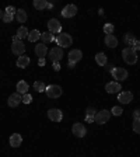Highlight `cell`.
<instances>
[{"label":"cell","mask_w":140,"mask_h":157,"mask_svg":"<svg viewBox=\"0 0 140 157\" xmlns=\"http://www.w3.org/2000/svg\"><path fill=\"white\" fill-rule=\"evenodd\" d=\"M123 41H125V44H126V45H133L136 39H134L133 34L127 33V34H125V35H123Z\"/></svg>","instance_id":"83f0119b"},{"label":"cell","mask_w":140,"mask_h":157,"mask_svg":"<svg viewBox=\"0 0 140 157\" xmlns=\"http://www.w3.org/2000/svg\"><path fill=\"white\" fill-rule=\"evenodd\" d=\"M6 13L13 14V16H14V7H13V6H9V7L6 9Z\"/></svg>","instance_id":"8d00e7d4"},{"label":"cell","mask_w":140,"mask_h":157,"mask_svg":"<svg viewBox=\"0 0 140 157\" xmlns=\"http://www.w3.org/2000/svg\"><path fill=\"white\" fill-rule=\"evenodd\" d=\"M105 90H107V93H109V94H116V93H119L122 90V87H121L119 83L111 82V83H108V84L105 86Z\"/></svg>","instance_id":"2e32d148"},{"label":"cell","mask_w":140,"mask_h":157,"mask_svg":"<svg viewBox=\"0 0 140 157\" xmlns=\"http://www.w3.org/2000/svg\"><path fill=\"white\" fill-rule=\"evenodd\" d=\"M56 44H58L60 48H67V46H70L73 44V38L69 35V34L62 33V34H59V36L56 38Z\"/></svg>","instance_id":"3957f363"},{"label":"cell","mask_w":140,"mask_h":157,"mask_svg":"<svg viewBox=\"0 0 140 157\" xmlns=\"http://www.w3.org/2000/svg\"><path fill=\"white\" fill-rule=\"evenodd\" d=\"M122 112H123V109H122L121 107H114L112 108V111H111V114H114L115 117H119V115H122Z\"/></svg>","instance_id":"1f68e13d"},{"label":"cell","mask_w":140,"mask_h":157,"mask_svg":"<svg viewBox=\"0 0 140 157\" xmlns=\"http://www.w3.org/2000/svg\"><path fill=\"white\" fill-rule=\"evenodd\" d=\"M48 118L52 122H60L63 118V114L60 109H58V108H52V109L48 111Z\"/></svg>","instance_id":"9c48e42d"},{"label":"cell","mask_w":140,"mask_h":157,"mask_svg":"<svg viewBox=\"0 0 140 157\" xmlns=\"http://www.w3.org/2000/svg\"><path fill=\"white\" fill-rule=\"evenodd\" d=\"M11 51H13L14 55H24V52H25V45H24L23 41H17V42H13V45H11Z\"/></svg>","instance_id":"7c38bea8"},{"label":"cell","mask_w":140,"mask_h":157,"mask_svg":"<svg viewBox=\"0 0 140 157\" xmlns=\"http://www.w3.org/2000/svg\"><path fill=\"white\" fill-rule=\"evenodd\" d=\"M20 102H23V95L20 94V93L11 94L9 97V100H7V104H9V107H11V108H16Z\"/></svg>","instance_id":"30bf717a"},{"label":"cell","mask_w":140,"mask_h":157,"mask_svg":"<svg viewBox=\"0 0 140 157\" xmlns=\"http://www.w3.org/2000/svg\"><path fill=\"white\" fill-rule=\"evenodd\" d=\"M112 76H114L115 80H119V82H122V80H126L127 76H129V73H127L126 69L123 67H114V70H112Z\"/></svg>","instance_id":"8992f818"},{"label":"cell","mask_w":140,"mask_h":157,"mask_svg":"<svg viewBox=\"0 0 140 157\" xmlns=\"http://www.w3.org/2000/svg\"><path fill=\"white\" fill-rule=\"evenodd\" d=\"M72 132H73V135L77 137H84L85 133H87V128L83 124H80V122H76L72 126Z\"/></svg>","instance_id":"52a82bcc"},{"label":"cell","mask_w":140,"mask_h":157,"mask_svg":"<svg viewBox=\"0 0 140 157\" xmlns=\"http://www.w3.org/2000/svg\"><path fill=\"white\" fill-rule=\"evenodd\" d=\"M13 18H14L13 14H9V13H4L3 14V21H4V23H11V21H13Z\"/></svg>","instance_id":"d6a6232c"},{"label":"cell","mask_w":140,"mask_h":157,"mask_svg":"<svg viewBox=\"0 0 140 157\" xmlns=\"http://www.w3.org/2000/svg\"><path fill=\"white\" fill-rule=\"evenodd\" d=\"M41 39H42V44H49L55 39V36H53L52 33H44L41 34Z\"/></svg>","instance_id":"484cf974"},{"label":"cell","mask_w":140,"mask_h":157,"mask_svg":"<svg viewBox=\"0 0 140 157\" xmlns=\"http://www.w3.org/2000/svg\"><path fill=\"white\" fill-rule=\"evenodd\" d=\"M132 100H133V94L131 91H122L118 95V101L122 104H129V102H132Z\"/></svg>","instance_id":"5bb4252c"},{"label":"cell","mask_w":140,"mask_h":157,"mask_svg":"<svg viewBox=\"0 0 140 157\" xmlns=\"http://www.w3.org/2000/svg\"><path fill=\"white\" fill-rule=\"evenodd\" d=\"M53 69H55L56 72H59V70H60V65H59L58 62H56V63H53Z\"/></svg>","instance_id":"74e56055"},{"label":"cell","mask_w":140,"mask_h":157,"mask_svg":"<svg viewBox=\"0 0 140 157\" xmlns=\"http://www.w3.org/2000/svg\"><path fill=\"white\" fill-rule=\"evenodd\" d=\"M140 118V109H134L133 112V119H139Z\"/></svg>","instance_id":"d590c367"},{"label":"cell","mask_w":140,"mask_h":157,"mask_svg":"<svg viewBox=\"0 0 140 157\" xmlns=\"http://www.w3.org/2000/svg\"><path fill=\"white\" fill-rule=\"evenodd\" d=\"M83 58V53L80 49H73V51H70V53H69V62H72V63H77L80 62Z\"/></svg>","instance_id":"4fadbf2b"},{"label":"cell","mask_w":140,"mask_h":157,"mask_svg":"<svg viewBox=\"0 0 140 157\" xmlns=\"http://www.w3.org/2000/svg\"><path fill=\"white\" fill-rule=\"evenodd\" d=\"M74 63H72V62H69V67H74Z\"/></svg>","instance_id":"ab89813d"},{"label":"cell","mask_w":140,"mask_h":157,"mask_svg":"<svg viewBox=\"0 0 140 157\" xmlns=\"http://www.w3.org/2000/svg\"><path fill=\"white\" fill-rule=\"evenodd\" d=\"M122 56H123V60L127 65H134L137 62V53L132 48H125L122 51Z\"/></svg>","instance_id":"6da1fadb"},{"label":"cell","mask_w":140,"mask_h":157,"mask_svg":"<svg viewBox=\"0 0 140 157\" xmlns=\"http://www.w3.org/2000/svg\"><path fill=\"white\" fill-rule=\"evenodd\" d=\"M35 53L39 59H45V56L48 55V48L45 44H36L35 46Z\"/></svg>","instance_id":"9a60e30c"},{"label":"cell","mask_w":140,"mask_h":157,"mask_svg":"<svg viewBox=\"0 0 140 157\" xmlns=\"http://www.w3.org/2000/svg\"><path fill=\"white\" fill-rule=\"evenodd\" d=\"M76 14H77V7H76L74 4H67V6L62 10V16L65 17V18H72Z\"/></svg>","instance_id":"8fae6325"},{"label":"cell","mask_w":140,"mask_h":157,"mask_svg":"<svg viewBox=\"0 0 140 157\" xmlns=\"http://www.w3.org/2000/svg\"><path fill=\"white\" fill-rule=\"evenodd\" d=\"M111 111H108V109H102V111L97 112L95 114V118H94V122L98 125H104L109 121V118H111Z\"/></svg>","instance_id":"7a4b0ae2"},{"label":"cell","mask_w":140,"mask_h":157,"mask_svg":"<svg viewBox=\"0 0 140 157\" xmlns=\"http://www.w3.org/2000/svg\"><path fill=\"white\" fill-rule=\"evenodd\" d=\"M38 65H39V66H44V65H45V59H39Z\"/></svg>","instance_id":"f35d334b"},{"label":"cell","mask_w":140,"mask_h":157,"mask_svg":"<svg viewBox=\"0 0 140 157\" xmlns=\"http://www.w3.org/2000/svg\"><path fill=\"white\" fill-rule=\"evenodd\" d=\"M31 101H32V97H31V94H23V102L24 104H31Z\"/></svg>","instance_id":"836d02e7"},{"label":"cell","mask_w":140,"mask_h":157,"mask_svg":"<svg viewBox=\"0 0 140 157\" xmlns=\"http://www.w3.org/2000/svg\"><path fill=\"white\" fill-rule=\"evenodd\" d=\"M34 88H35L38 93H44L46 90V86L42 82H35V83H34Z\"/></svg>","instance_id":"f1b7e54d"},{"label":"cell","mask_w":140,"mask_h":157,"mask_svg":"<svg viewBox=\"0 0 140 157\" xmlns=\"http://www.w3.org/2000/svg\"><path fill=\"white\" fill-rule=\"evenodd\" d=\"M39 38H41V33H39L38 29H34V31H31V33L28 34V41L29 42H36Z\"/></svg>","instance_id":"603a6c76"},{"label":"cell","mask_w":140,"mask_h":157,"mask_svg":"<svg viewBox=\"0 0 140 157\" xmlns=\"http://www.w3.org/2000/svg\"><path fill=\"white\" fill-rule=\"evenodd\" d=\"M17 93L20 94H27L28 93V83H25L24 80H20L17 83Z\"/></svg>","instance_id":"ffe728a7"},{"label":"cell","mask_w":140,"mask_h":157,"mask_svg":"<svg viewBox=\"0 0 140 157\" xmlns=\"http://www.w3.org/2000/svg\"><path fill=\"white\" fill-rule=\"evenodd\" d=\"M133 51H140V41H134V44L131 46Z\"/></svg>","instance_id":"e575fe53"},{"label":"cell","mask_w":140,"mask_h":157,"mask_svg":"<svg viewBox=\"0 0 140 157\" xmlns=\"http://www.w3.org/2000/svg\"><path fill=\"white\" fill-rule=\"evenodd\" d=\"M34 7H35L36 10L48 9V2H46V0H34Z\"/></svg>","instance_id":"d4e9b609"},{"label":"cell","mask_w":140,"mask_h":157,"mask_svg":"<svg viewBox=\"0 0 140 157\" xmlns=\"http://www.w3.org/2000/svg\"><path fill=\"white\" fill-rule=\"evenodd\" d=\"M95 62H97L100 66H105V65L108 63V60H107V55H105V53H102V52L97 53V55H95Z\"/></svg>","instance_id":"44dd1931"},{"label":"cell","mask_w":140,"mask_h":157,"mask_svg":"<svg viewBox=\"0 0 140 157\" xmlns=\"http://www.w3.org/2000/svg\"><path fill=\"white\" fill-rule=\"evenodd\" d=\"M28 34H29V31L25 28V27L23 25V27H20V28H18V31H17V34H16V35L18 36V39H20V41H21V39H23V38H28Z\"/></svg>","instance_id":"cb8c5ba5"},{"label":"cell","mask_w":140,"mask_h":157,"mask_svg":"<svg viewBox=\"0 0 140 157\" xmlns=\"http://www.w3.org/2000/svg\"><path fill=\"white\" fill-rule=\"evenodd\" d=\"M2 17H3V13H2V10H0V18H2Z\"/></svg>","instance_id":"60d3db41"},{"label":"cell","mask_w":140,"mask_h":157,"mask_svg":"<svg viewBox=\"0 0 140 157\" xmlns=\"http://www.w3.org/2000/svg\"><path fill=\"white\" fill-rule=\"evenodd\" d=\"M45 93L48 94L49 98H59L60 95H62V88L59 87V86H56V84H51V86L46 87Z\"/></svg>","instance_id":"5b68a950"},{"label":"cell","mask_w":140,"mask_h":157,"mask_svg":"<svg viewBox=\"0 0 140 157\" xmlns=\"http://www.w3.org/2000/svg\"><path fill=\"white\" fill-rule=\"evenodd\" d=\"M29 62H31V59L28 58V56H25V55H21L18 59H17V67H21V69H24V67H27V66L29 65Z\"/></svg>","instance_id":"d6986e66"},{"label":"cell","mask_w":140,"mask_h":157,"mask_svg":"<svg viewBox=\"0 0 140 157\" xmlns=\"http://www.w3.org/2000/svg\"><path fill=\"white\" fill-rule=\"evenodd\" d=\"M114 25H112V24H105L104 25V33L107 34V35H109V34H112L114 33Z\"/></svg>","instance_id":"f546056e"},{"label":"cell","mask_w":140,"mask_h":157,"mask_svg":"<svg viewBox=\"0 0 140 157\" xmlns=\"http://www.w3.org/2000/svg\"><path fill=\"white\" fill-rule=\"evenodd\" d=\"M16 18H17V21H18V23H25V21H27V13H25V10H23V9L17 10Z\"/></svg>","instance_id":"7402d4cb"},{"label":"cell","mask_w":140,"mask_h":157,"mask_svg":"<svg viewBox=\"0 0 140 157\" xmlns=\"http://www.w3.org/2000/svg\"><path fill=\"white\" fill-rule=\"evenodd\" d=\"M21 142H23V137L20 133H14L10 136V146L11 147H20Z\"/></svg>","instance_id":"e0dca14e"},{"label":"cell","mask_w":140,"mask_h":157,"mask_svg":"<svg viewBox=\"0 0 140 157\" xmlns=\"http://www.w3.org/2000/svg\"><path fill=\"white\" fill-rule=\"evenodd\" d=\"M95 114H97V111H95L94 108L88 107L87 108V117H85V121H87V122H93V121H94V118H95Z\"/></svg>","instance_id":"4316f807"},{"label":"cell","mask_w":140,"mask_h":157,"mask_svg":"<svg viewBox=\"0 0 140 157\" xmlns=\"http://www.w3.org/2000/svg\"><path fill=\"white\" fill-rule=\"evenodd\" d=\"M51 60H52L53 63L58 62L63 58V48H60V46H55V48H52L51 51H49V56H48Z\"/></svg>","instance_id":"277c9868"},{"label":"cell","mask_w":140,"mask_h":157,"mask_svg":"<svg viewBox=\"0 0 140 157\" xmlns=\"http://www.w3.org/2000/svg\"><path fill=\"white\" fill-rule=\"evenodd\" d=\"M105 45L108 48H116L118 46V39L115 38V35L109 34V35H105Z\"/></svg>","instance_id":"ac0fdd59"},{"label":"cell","mask_w":140,"mask_h":157,"mask_svg":"<svg viewBox=\"0 0 140 157\" xmlns=\"http://www.w3.org/2000/svg\"><path fill=\"white\" fill-rule=\"evenodd\" d=\"M133 131L136 133H140V118L139 119H133Z\"/></svg>","instance_id":"4dcf8cb0"},{"label":"cell","mask_w":140,"mask_h":157,"mask_svg":"<svg viewBox=\"0 0 140 157\" xmlns=\"http://www.w3.org/2000/svg\"><path fill=\"white\" fill-rule=\"evenodd\" d=\"M48 29H49V33H52V34H60V31H62V24L59 23V20L51 18L48 21Z\"/></svg>","instance_id":"ba28073f"}]
</instances>
